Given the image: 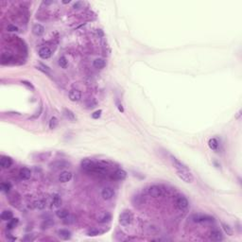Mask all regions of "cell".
I'll return each mask as SVG.
<instances>
[{"label":"cell","mask_w":242,"mask_h":242,"mask_svg":"<svg viewBox=\"0 0 242 242\" xmlns=\"http://www.w3.org/2000/svg\"><path fill=\"white\" fill-rule=\"evenodd\" d=\"M176 171H177L178 177H179L182 181H184V183H186V184H191L192 182L194 181L193 174H192V173L189 171V169H188L187 167L176 169Z\"/></svg>","instance_id":"1"},{"label":"cell","mask_w":242,"mask_h":242,"mask_svg":"<svg viewBox=\"0 0 242 242\" xmlns=\"http://www.w3.org/2000/svg\"><path fill=\"white\" fill-rule=\"evenodd\" d=\"M134 221V215L130 210H125L120 214L119 216V223L122 226H128Z\"/></svg>","instance_id":"2"},{"label":"cell","mask_w":242,"mask_h":242,"mask_svg":"<svg viewBox=\"0 0 242 242\" xmlns=\"http://www.w3.org/2000/svg\"><path fill=\"white\" fill-rule=\"evenodd\" d=\"M192 221L196 223H203V222H212L214 221L213 217L208 215H203V214H194L191 217Z\"/></svg>","instance_id":"3"},{"label":"cell","mask_w":242,"mask_h":242,"mask_svg":"<svg viewBox=\"0 0 242 242\" xmlns=\"http://www.w3.org/2000/svg\"><path fill=\"white\" fill-rule=\"evenodd\" d=\"M188 201L185 197L184 196H180L177 198L176 200V207H177L179 210H184L188 207Z\"/></svg>","instance_id":"4"},{"label":"cell","mask_w":242,"mask_h":242,"mask_svg":"<svg viewBox=\"0 0 242 242\" xmlns=\"http://www.w3.org/2000/svg\"><path fill=\"white\" fill-rule=\"evenodd\" d=\"M148 195L153 197V198H159L163 195V191L158 185H151L148 187Z\"/></svg>","instance_id":"5"},{"label":"cell","mask_w":242,"mask_h":242,"mask_svg":"<svg viewBox=\"0 0 242 242\" xmlns=\"http://www.w3.org/2000/svg\"><path fill=\"white\" fill-rule=\"evenodd\" d=\"M95 165H96V162L93 161L92 159H89V158L82 159L81 162H80L81 167L83 168L84 170H87V171H89V172H90V170L95 167Z\"/></svg>","instance_id":"6"},{"label":"cell","mask_w":242,"mask_h":242,"mask_svg":"<svg viewBox=\"0 0 242 242\" xmlns=\"http://www.w3.org/2000/svg\"><path fill=\"white\" fill-rule=\"evenodd\" d=\"M81 98V93L80 90L73 89L69 92V100L73 102H78Z\"/></svg>","instance_id":"7"},{"label":"cell","mask_w":242,"mask_h":242,"mask_svg":"<svg viewBox=\"0 0 242 242\" xmlns=\"http://www.w3.org/2000/svg\"><path fill=\"white\" fill-rule=\"evenodd\" d=\"M12 165H13V160L12 158L9 156H2L1 159H0V166L4 169L10 168L12 167Z\"/></svg>","instance_id":"8"},{"label":"cell","mask_w":242,"mask_h":242,"mask_svg":"<svg viewBox=\"0 0 242 242\" xmlns=\"http://www.w3.org/2000/svg\"><path fill=\"white\" fill-rule=\"evenodd\" d=\"M38 54H39L40 58H42L44 60H46V59H49L51 57L52 52L47 46H44V47L40 48V50H39V52H38Z\"/></svg>","instance_id":"9"},{"label":"cell","mask_w":242,"mask_h":242,"mask_svg":"<svg viewBox=\"0 0 242 242\" xmlns=\"http://www.w3.org/2000/svg\"><path fill=\"white\" fill-rule=\"evenodd\" d=\"M114 189L111 188V187H104L101 191V196L104 200H111L112 198L114 197Z\"/></svg>","instance_id":"10"},{"label":"cell","mask_w":242,"mask_h":242,"mask_svg":"<svg viewBox=\"0 0 242 242\" xmlns=\"http://www.w3.org/2000/svg\"><path fill=\"white\" fill-rule=\"evenodd\" d=\"M71 179H72V173L70 171H67V170L62 171L59 175V181L61 183H67Z\"/></svg>","instance_id":"11"},{"label":"cell","mask_w":242,"mask_h":242,"mask_svg":"<svg viewBox=\"0 0 242 242\" xmlns=\"http://www.w3.org/2000/svg\"><path fill=\"white\" fill-rule=\"evenodd\" d=\"M111 218H112V216L109 212H103L98 216L97 221L100 223H105V222H108L111 221Z\"/></svg>","instance_id":"12"},{"label":"cell","mask_w":242,"mask_h":242,"mask_svg":"<svg viewBox=\"0 0 242 242\" xmlns=\"http://www.w3.org/2000/svg\"><path fill=\"white\" fill-rule=\"evenodd\" d=\"M19 176L23 180H29L31 177V171L27 167H22L19 171Z\"/></svg>","instance_id":"13"},{"label":"cell","mask_w":242,"mask_h":242,"mask_svg":"<svg viewBox=\"0 0 242 242\" xmlns=\"http://www.w3.org/2000/svg\"><path fill=\"white\" fill-rule=\"evenodd\" d=\"M210 239L213 241H221L223 239V235L218 230H213L210 233Z\"/></svg>","instance_id":"14"},{"label":"cell","mask_w":242,"mask_h":242,"mask_svg":"<svg viewBox=\"0 0 242 242\" xmlns=\"http://www.w3.org/2000/svg\"><path fill=\"white\" fill-rule=\"evenodd\" d=\"M32 32H33V34H35L36 36H41L45 33V27L41 24H35L32 27Z\"/></svg>","instance_id":"15"},{"label":"cell","mask_w":242,"mask_h":242,"mask_svg":"<svg viewBox=\"0 0 242 242\" xmlns=\"http://www.w3.org/2000/svg\"><path fill=\"white\" fill-rule=\"evenodd\" d=\"M114 179L119 180V181L125 180L126 177H127V172H126L124 169L119 168L117 170H115V172L114 173Z\"/></svg>","instance_id":"16"},{"label":"cell","mask_w":242,"mask_h":242,"mask_svg":"<svg viewBox=\"0 0 242 242\" xmlns=\"http://www.w3.org/2000/svg\"><path fill=\"white\" fill-rule=\"evenodd\" d=\"M62 205V199L58 194H55L52 197L51 201V208H58Z\"/></svg>","instance_id":"17"},{"label":"cell","mask_w":242,"mask_h":242,"mask_svg":"<svg viewBox=\"0 0 242 242\" xmlns=\"http://www.w3.org/2000/svg\"><path fill=\"white\" fill-rule=\"evenodd\" d=\"M59 236L61 238H63L64 240H67V239H70L71 238V232L66 229H62V230H60L59 232Z\"/></svg>","instance_id":"18"},{"label":"cell","mask_w":242,"mask_h":242,"mask_svg":"<svg viewBox=\"0 0 242 242\" xmlns=\"http://www.w3.org/2000/svg\"><path fill=\"white\" fill-rule=\"evenodd\" d=\"M93 64H94V66L95 68H97V69H102L105 67V65H106V63H105V61H104L103 59L101 58H97L94 61V63H93Z\"/></svg>","instance_id":"19"},{"label":"cell","mask_w":242,"mask_h":242,"mask_svg":"<svg viewBox=\"0 0 242 242\" xmlns=\"http://www.w3.org/2000/svg\"><path fill=\"white\" fill-rule=\"evenodd\" d=\"M13 218V214L10 210H5L1 213V219L5 221H9Z\"/></svg>","instance_id":"20"},{"label":"cell","mask_w":242,"mask_h":242,"mask_svg":"<svg viewBox=\"0 0 242 242\" xmlns=\"http://www.w3.org/2000/svg\"><path fill=\"white\" fill-rule=\"evenodd\" d=\"M104 232H105V230H100V229H97V228H93V229L88 231V232H87V235H89V236H96V235H102Z\"/></svg>","instance_id":"21"},{"label":"cell","mask_w":242,"mask_h":242,"mask_svg":"<svg viewBox=\"0 0 242 242\" xmlns=\"http://www.w3.org/2000/svg\"><path fill=\"white\" fill-rule=\"evenodd\" d=\"M33 207L38 210H43L46 207V201L44 200H38L33 202Z\"/></svg>","instance_id":"22"},{"label":"cell","mask_w":242,"mask_h":242,"mask_svg":"<svg viewBox=\"0 0 242 242\" xmlns=\"http://www.w3.org/2000/svg\"><path fill=\"white\" fill-rule=\"evenodd\" d=\"M68 215H69V212L66 209H61V210H58L56 212V216L59 218H62V219H64Z\"/></svg>","instance_id":"23"},{"label":"cell","mask_w":242,"mask_h":242,"mask_svg":"<svg viewBox=\"0 0 242 242\" xmlns=\"http://www.w3.org/2000/svg\"><path fill=\"white\" fill-rule=\"evenodd\" d=\"M18 222H19V219H18V218H13L12 219H10V221H8L7 228H8L9 230H12V229H13V228H15L16 226H17Z\"/></svg>","instance_id":"24"},{"label":"cell","mask_w":242,"mask_h":242,"mask_svg":"<svg viewBox=\"0 0 242 242\" xmlns=\"http://www.w3.org/2000/svg\"><path fill=\"white\" fill-rule=\"evenodd\" d=\"M66 163L64 161H57V162H54L53 164H51V166L53 168L55 169H60V168H63L66 167Z\"/></svg>","instance_id":"25"},{"label":"cell","mask_w":242,"mask_h":242,"mask_svg":"<svg viewBox=\"0 0 242 242\" xmlns=\"http://www.w3.org/2000/svg\"><path fill=\"white\" fill-rule=\"evenodd\" d=\"M208 146L209 148H211L213 151H216L218 147V142L216 138H211L210 140L208 141Z\"/></svg>","instance_id":"26"},{"label":"cell","mask_w":242,"mask_h":242,"mask_svg":"<svg viewBox=\"0 0 242 242\" xmlns=\"http://www.w3.org/2000/svg\"><path fill=\"white\" fill-rule=\"evenodd\" d=\"M58 123H59V121H58V118L57 117H51L50 120H49V124H48L49 129H51V130L55 129L58 126Z\"/></svg>","instance_id":"27"},{"label":"cell","mask_w":242,"mask_h":242,"mask_svg":"<svg viewBox=\"0 0 242 242\" xmlns=\"http://www.w3.org/2000/svg\"><path fill=\"white\" fill-rule=\"evenodd\" d=\"M0 188H1V190L3 192L8 193V192L12 189V184H10V183H2L1 184H0Z\"/></svg>","instance_id":"28"},{"label":"cell","mask_w":242,"mask_h":242,"mask_svg":"<svg viewBox=\"0 0 242 242\" xmlns=\"http://www.w3.org/2000/svg\"><path fill=\"white\" fill-rule=\"evenodd\" d=\"M221 226H222V229L224 230V232L226 233L227 235H233V230H232V228H231L228 224L224 223V222H221Z\"/></svg>","instance_id":"29"},{"label":"cell","mask_w":242,"mask_h":242,"mask_svg":"<svg viewBox=\"0 0 242 242\" xmlns=\"http://www.w3.org/2000/svg\"><path fill=\"white\" fill-rule=\"evenodd\" d=\"M59 64H60V66L62 67V68H66L67 67L68 62H67V60L65 59V57H61L59 59Z\"/></svg>","instance_id":"30"},{"label":"cell","mask_w":242,"mask_h":242,"mask_svg":"<svg viewBox=\"0 0 242 242\" xmlns=\"http://www.w3.org/2000/svg\"><path fill=\"white\" fill-rule=\"evenodd\" d=\"M64 113H65V115L71 120H75V115L74 114L70 111V110H67V109H64Z\"/></svg>","instance_id":"31"},{"label":"cell","mask_w":242,"mask_h":242,"mask_svg":"<svg viewBox=\"0 0 242 242\" xmlns=\"http://www.w3.org/2000/svg\"><path fill=\"white\" fill-rule=\"evenodd\" d=\"M74 221H75V218L73 216L68 215L66 218H64V223L65 224H71V223H73Z\"/></svg>","instance_id":"32"},{"label":"cell","mask_w":242,"mask_h":242,"mask_svg":"<svg viewBox=\"0 0 242 242\" xmlns=\"http://www.w3.org/2000/svg\"><path fill=\"white\" fill-rule=\"evenodd\" d=\"M101 113H102L101 110H98V111H96L94 114H92V117L94 118V119H97V118H100V115H101Z\"/></svg>","instance_id":"33"},{"label":"cell","mask_w":242,"mask_h":242,"mask_svg":"<svg viewBox=\"0 0 242 242\" xmlns=\"http://www.w3.org/2000/svg\"><path fill=\"white\" fill-rule=\"evenodd\" d=\"M53 224V221H50V219H46V221H44V223L42 224V226H46L45 228H48L49 226H51V225Z\"/></svg>","instance_id":"34"},{"label":"cell","mask_w":242,"mask_h":242,"mask_svg":"<svg viewBox=\"0 0 242 242\" xmlns=\"http://www.w3.org/2000/svg\"><path fill=\"white\" fill-rule=\"evenodd\" d=\"M7 30L8 31H17L18 30V27L13 26V25H9L7 27Z\"/></svg>","instance_id":"35"},{"label":"cell","mask_w":242,"mask_h":242,"mask_svg":"<svg viewBox=\"0 0 242 242\" xmlns=\"http://www.w3.org/2000/svg\"><path fill=\"white\" fill-rule=\"evenodd\" d=\"M81 6H82V2L78 1V2H76V3L74 4V9H80Z\"/></svg>","instance_id":"36"},{"label":"cell","mask_w":242,"mask_h":242,"mask_svg":"<svg viewBox=\"0 0 242 242\" xmlns=\"http://www.w3.org/2000/svg\"><path fill=\"white\" fill-rule=\"evenodd\" d=\"M117 107H118V110H119V111H120L121 113H123V112H124V109H123V107H122V105H121V104L117 103Z\"/></svg>","instance_id":"37"},{"label":"cell","mask_w":242,"mask_h":242,"mask_svg":"<svg viewBox=\"0 0 242 242\" xmlns=\"http://www.w3.org/2000/svg\"><path fill=\"white\" fill-rule=\"evenodd\" d=\"M69 2H70L69 0H68V1H63V3H64V4H66V3H69Z\"/></svg>","instance_id":"38"}]
</instances>
